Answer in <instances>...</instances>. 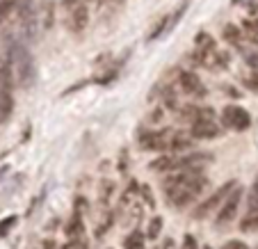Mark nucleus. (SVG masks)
Listing matches in <instances>:
<instances>
[{
    "label": "nucleus",
    "mask_w": 258,
    "mask_h": 249,
    "mask_svg": "<svg viewBox=\"0 0 258 249\" xmlns=\"http://www.w3.org/2000/svg\"><path fill=\"white\" fill-rule=\"evenodd\" d=\"M224 249H249L244 242H240V240H229V242L224 244Z\"/></svg>",
    "instance_id": "obj_21"
},
{
    "label": "nucleus",
    "mask_w": 258,
    "mask_h": 249,
    "mask_svg": "<svg viewBox=\"0 0 258 249\" xmlns=\"http://www.w3.org/2000/svg\"><path fill=\"white\" fill-rule=\"evenodd\" d=\"M10 57H12V67H14L16 80H19L21 87H30L37 78V67H34L32 53L25 48L19 41H12L10 46Z\"/></svg>",
    "instance_id": "obj_2"
},
{
    "label": "nucleus",
    "mask_w": 258,
    "mask_h": 249,
    "mask_svg": "<svg viewBox=\"0 0 258 249\" xmlns=\"http://www.w3.org/2000/svg\"><path fill=\"white\" fill-rule=\"evenodd\" d=\"M176 160H178L176 156L162 153L160 158H156V160L149 165V169H151V171H174V169H176Z\"/></svg>",
    "instance_id": "obj_13"
},
{
    "label": "nucleus",
    "mask_w": 258,
    "mask_h": 249,
    "mask_svg": "<svg viewBox=\"0 0 258 249\" xmlns=\"http://www.w3.org/2000/svg\"><path fill=\"white\" fill-rule=\"evenodd\" d=\"M224 39L229 41V44H233V46L242 44V34H240L238 25H226L224 28Z\"/></svg>",
    "instance_id": "obj_17"
},
{
    "label": "nucleus",
    "mask_w": 258,
    "mask_h": 249,
    "mask_svg": "<svg viewBox=\"0 0 258 249\" xmlns=\"http://www.w3.org/2000/svg\"><path fill=\"white\" fill-rule=\"evenodd\" d=\"M208 178L199 174V169L195 167H185V169L171 171L165 178V192L167 199L176 206V208H183V206L192 204L197 197L204 192Z\"/></svg>",
    "instance_id": "obj_1"
},
{
    "label": "nucleus",
    "mask_w": 258,
    "mask_h": 249,
    "mask_svg": "<svg viewBox=\"0 0 258 249\" xmlns=\"http://www.w3.org/2000/svg\"><path fill=\"white\" fill-rule=\"evenodd\" d=\"M178 87L183 89L187 96H195V98H204L206 96L204 83H201L199 76L192 74V71H183V74H178Z\"/></svg>",
    "instance_id": "obj_9"
},
{
    "label": "nucleus",
    "mask_w": 258,
    "mask_h": 249,
    "mask_svg": "<svg viewBox=\"0 0 258 249\" xmlns=\"http://www.w3.org/2000/svg\"><path fill=\"white\" fill-rule=\"evenodd\" d=\"M62 249H89V247H87V242H85L83 238H71Z\"/></svg>",
    "instance_id": "obj_19"
},
{
    "label": "nucleus",
    "mask_w": 258,
    "mask_h": 249,
    "mask_svg": "<svg viewBox=\"0 0 258 249\" xmlns=\"http://www.w3.org/2000/svg\"><path fill=\"white\" fill-rule=\"evenodd\" d=\"M14 12H16V0H3L0 3V25H5Z\"/></svg>",
    "instance_id": "obj_16"
},
{
    "label": "nucleus",
    "mask_w": 258,
    "mask_h": 249,
    "mask_svg": "<svg viewBox=\"0 0 258 249\" xmlns=\"http://www.w3.org/2000/svg\"><path fill=\"white\" fill-rule=\"evenodd\" d=\"M219 135V126L215 123V119H201V121L192 123V137L195 140H213Z\"/></svg>",
    "instance_id": "obj_12"
},
{
    "label": "nucleus",
    "mask_w": 258,
    "mask_h": 249,
    "mask_svg": "<svg viewBox=\"0 0 258 249\" xmlns=\"http://www.w3.org/2000/svg\"><path fill=\"white\" fill-rule=\"evenodd\" d=\"M67 235L69 238H83V215H80V210L78 213H73V217L69 220Z\"/></svg>",
    "instance_id": "obj_14"
},
{
    "label": "nucleus",
    "mask_w": 258,
    "mask_h": 249,
    "mask_svg": "<svg viewBox=\"0 0 258 249\" xmlns=\"http://www.w3.org/2000/svg\"><path fill=\"white\" fill-rule=\"evenodd\" d=\"M240 229L242 231L258 229V178L253 181V185H251V195H249V201H247V217L242 220Z\"/></svg>",
    "instance_id": "obj_11"
},
{
    "label": "nucleus",
    "mask_w": 258,
    "mask_h": 249,
    "mask_svg": "<svg viewBox=\"0 0 258 249\" xmlns=\"http://www.w3.org/2000/svg\"><path fill=\"white\" fill-rule=\"evenodd\" d=\"M222 121H224V126L233 128V131H247L251 126L249 112L244 108H240V105H226L224 112H222Z\"/></svg>",
    "instance_id": "obj_6"
},
{
    "label": "nucleus",
    "mask_w": 258,
    "mask_h": 249,
    "mask_svg": "<svg viewBox=\"0 0 258 249\" xmlns=\"http://www.w3.org/2000/svg\"><path fill=\"white\" fill-rule=\"evenodd\" d=\"M244 85H247L249 89H253V92H258V76H249V78L244 80Z\"/></svg>",
    "instance_id": "obj_22"
},
{
    "label": "nucleus",
    "mask_w": 258,
    "mask_h": 249,
    "mask_svg": "<svg viewBox=\"0 0 258 249\" xmlns=\"http://www.w3.org/2000/svg\"><path fill=\"white\" fill-rule=\"evenodd\" d=\"M160 229H162V217H153L151 224H149V231H146V238H158L160 235Z\"/></svg>",
    "instance_id": "obj_18"
},
{
    "label": "nucleus",
    "mask_w": 258,
    "mask_h": 249,
    "mask_svg": "<svg viewBox=\"0 0 258 249\" xmlns=\"http://www.w3.org/2000/svg\"><path fill=\"white\" fill-rule=\"evenodd\" d=\"M183 249H197L195 247V238H192V235H187V238H185V244H183Z\"/></svg>",
    "instance_id": "obj_24"
},
{
    "label": "nucleus",
    "mask_w": 258,
    "mask_h": 249,
    "mask_svg": "<svg viewBox=\"0 0 258 249\" xmlns=\"http://www.w3.org/2000/svg\"><path fill=\"white\" fill-rule=\"evenodd\" d=\"M235 188V183L233 181H229V183H224V185L219 188V190H215L213 195L208 197V199L204 201V204L197 208V213H195V217H208L213 210H219V206L224 204V199L229 197V192Z\"/></svg>",
    "instance_id": "obj_5"
},
{
    "label": "nucleus",
    "mask_w": 258,
    "mask_h": 249,
    "mask_svg": "<svg viewBox=\"0 0 258 249\" xmlns=\"http://www.w3.org/2000/svg\"><path fill=\"white\" fill-rule=\"evenodd\" d=\"M204 249H213V247H204Z\"/></svg>",
    "instance_id": "obj_25"
},
{
    "label": "nucleus",
    "mask_w": 258,
    "mask_h": 249,
    "mask_svg": "<svg viewBox=\"0 0 258 249\" xmlns=\"http://www.w3.org/2000/svg\"><path fill=\"white\" fill-rule=\"evenodd\" d=\"M171 137H174V131L165 128V131L146 133L140 140V144L149 151H171Z\"/></svg>",
    "instance_id": "obj_7"
},
{
    "label": "nucleus",
    "mask_w": 258,
    "mask_h": 249,
    "mask_svg": "<svg viewBox=\"0 0 258 249\" xmlns=\"http://www.w3.org/2000/svg\"><path fill=\"white\" fill-rule=\"evenodd\" d=\"M240 201H242V188L235 185L233 190L229 192V197L224 199V204L219 206L217 210V226H226L235 215H238V208H240Z\"/></svg>",
    "instance_id": "obj_4"
},
{
    "label": "nucleus",
    "mask_w": 258,
    "mask_h": 249,
    "mask_svg": "<svg viewBox=\"0 0 258 249\" xmlns=\"http://www.w3.org/2000/svg\"><path fill=\"white\" fill-rule=\"evenodd\" d=\"M67 23H69V30H71V32H83V30L87 28V23H89V10H87V5H83V3H76V5L69 7Z\"/></svg>",
    "instance_id": "obj_10"
},
{
    "label": "nucleus",
    "mask_w": 258,
    "mask_h": 249,
    "mask_svg": "<svg viewBox=\"0 0 258 249\" xmlns=\"http://www.w3.org/2000/svg\"><path fill=\"white\" fill-rule=\"evenodd\" d=\"M123 249H144V233H142V231H133V233L123 240Z\"/></svg>",
    "instance_id": "obj_15"
},
{
    "label": "nucleus",
    "mask_w": 258,
    "mask_h": 249,
    "mask_svg": "<svg viewBox=\"0 0 258 249\" xmlns=\"http://www.w3.org/2000/svg\"><path fill=\"white\" fill-rule=\"evenodd\" d=\"M14 83L16 74L12 67V57L7 55L0 62V121H7L14 110Z\"/></svg>",
    "instance_id": "obj_3"
},
{
    "label": "nucleus",
    "mask_w": 258,
    "mask_h": 249,
    "mask_svg": "<svg viewBox=\"0 0 258 249\" xmlns=\"http://www.w3.org/2000/svg\"><path fill=\"white\" fill-rule=\"evenodd\" d=\"M16 12H19L21 19V28H23L25 37L28 39H34V28H37V16H34V7L32 0H16Z\"/></svg>",
    "instance_id": "obj_8"
},
{
    "label": "nucleus",
    "mask_w": 258,
    "mask_h": 249,
    "mask_svg": "<svg viewBox=\"0 0 258 249\" xmlns=\"http://www.w3.org/2000/svg\"><path fill=\"white\" fill-rule=\"evenodd\" d=\"M247 62L258 69V53H247Z\"/></svg>",
    "instance_id": "obj_23"
},
{
    "label": "nucleus",
    "mask_w": 258,
    "mask_h": 249,
    "mask_svg": "<svg viewBox=\"0 0 258 249\" xmlns=\"http://www.w3.org/2000/svg\"><path fill=\"white\" fill-rule=\"evenodd\" d=\"M14 222H16V217H7V220L0 222V238H3V235L12 229V224H14Z\"/></svg>",
    "instance_id": "obj_20"
}]
</instances>
